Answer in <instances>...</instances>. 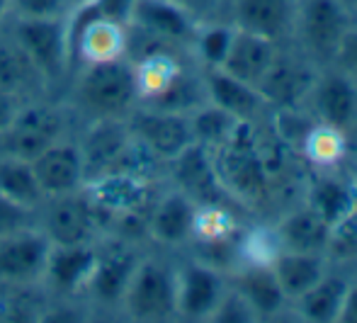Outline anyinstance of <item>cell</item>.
I'll return each instance as SVG.
<instances>
[{"label":"cell","instance_id":"f1b7e54d","mask_svg":"<svg viewBox=\"0 0 357 323\" xmlns=\"http://www.w3.org/2000/svg\"><path fill=\"white\" fill-rule=\"evenodd\" d=\"M348 277L328 270L306 294L291 301L296 316L309 323H338V314L343 309L345 294H348Z\"/></svg>","mask_w":357,"mask_h":323},{"label":"cell","instance_id":"d6a6232c","mask_svg":"<svg viewBox=\"0 0 357 323\" xmlns=\"http://www.w3.org/2000/svg\"><path fill=\"white\" fill-rule=\"evenodd\" d=\"M190 122H192V134H195V144H202L207 149H216L219 144H224L234 129L238 127V119H234L229 112L219 110L216 105L207 103L199 110H195L190 114Z\"/></svg>","mask_w":357,"mask_h":323},{"label":"cell","instance_id":"4fadbf2b","mask_svg":"<svg viewBox=\"0 0 357 323\" xmlns=\"http://www.w3.org/2000/svg\"><path fill=\"white\" fill-rule=\"evenodd\" d=\"M139 260H142V253L127 241H114L102 248L98 246V258H95L93 275H90L83 296L93 299L100 306L119 309V301H122V294Z\"/></svg>","mask_w":357,"mask_h":323},{"label":"cell","instance_id":"7a4b0ae2","mask_svg":"<svg viewBox=\"0 0 357 323\" xmlns=\"http://www.w3.org/2000/svg\"><path fill=\"white\" fill-rule=\"evenodd\" d=\"M8 32L13 34V39L22 47L37 73L42 75L44 88H54L68 78V73L73 70L68 17H15V24Z\"/></svg>","mask_w":357,"mask_h":323},{"label":"cell","instance_id":"d6986e66","mask_svg":"<svg viewBox=\"0 0 357 323\" xmlns=\"http://www.w3.org/2000/svg\"><path fill=\"white\" fill-rule=\"evenodd\" d=\"M95 258H98V243L52 246L42 285H47L61 299L83 296L93 275Z\"/></svg>","mask_w":357,"mask_h":323},{"label":"cell","instance_id":"8d00e7d4","mask_svg":"<svg viewBox=\"0 0 357 323\" xmlns=\"http://www.w3.org/2000/svg\"><path fill=\"white\" fill-rule=\"evenodd\" d=\"M37 211L32 209H24V206L15 204L13 200H8L5 195H0V239L13 231H20L24 226H32L37 224Z\"/></svg>","mask_w":357,"mask_h":323},{"label":"cell","instance_id":"5bb4252c","mask_svg":"<svg viewBox=\"0 0 357 323\" xmlns=\"http://www.w3.org/2000/svg\"><path fill=\"white\" fill-rule=\"evenodd\" d=\"M132 144L134 136L127 119H93L78 144L85 165V183L117 168Z\"/></svg>","mask_w":357,"mask_h":323},{"label":"cell","instance_id":"7402d4cb","mask_svg":"<svg viewBox=\"0 0 357 323\" xmlns=\"http://www.w3.org/2000/svg\"><path fill=\"white\" fill-rule=\"evenodd\" d=\"M296 0H231L229 22L273 42L291 37Z\"/></svg>","mask_w":357,"mask_h":323},{"label":"cell","instance_id":"8fae6325","mask_svg":"<svg viewBox=\"0 0 357 323\" xmlns=\"http://www.w3.org/2000/svg\"><path fill=\"white\" fill-rule=\"evenodd\" d=\"M132 136L153 156L158 163H170L175 156L183 153L195 144L190 114L165 112V110L137 107L129 114Z\"/></svg>","mask_w":357,"mask_h":323},{"label":"cell","instance_id":"52a82bcc","mask_svg":"<svg viewBox=\"0 0 357 323\" xmlns=\"http://www.w3.org/2000/svg\"><path fill=\"white\" fill-rule=\"evenodd\" d=\"M304 105L316 122L353 136L357 127V75L335 63L326 70H316Z\"/></svg>","mask_w":357,"mask_h":323},{"label":"cell","instance_id":"44dd1931","mask_svg":"<svg viewBox=\"0 0 357 323\" xmlns=\"http://www.w3.org/2000/svg\"><path fill=\"white\" fill-rule=\"evenodd\" d=\"M309 63L311 61L306 57H289V54L282 52L278 54L268 75L258 85V90L268 100L270 107H280L289 112L296 105L304 103L316 75V70Z\"/></svg>","mask_w":357,"mask_h":323},{"label":"cell","instance_id":"4316f807","mask_svg":"<svg viewBox=\"0 0 357 323\" xmlns=\"http://www.w3.org/2000/svg\"><path fill=\"white\" fill-rule=\"evenodd\" d=\"M238 221L224 202H212V204H197L192 226V241L197 255L214 253V250L234 248L238 243Z\"/></svg>","mask_w":357,"mask_h":323},{"label":"cell","instance_id":"1f68e13d","mask_svg":"<svg viewBox=\"0 0 357 323\" xmlns=\"http://www.w3.org/2000/svg\"><path fill=\"white\" fill-rule=\"evenodd\" d=\"M236 27L224 20H207V22H199L195 39L190 44V54L202 68H214L221 66L231 49L234 42Z\"/></svg>","mask_w":357,"mask_h":323},{"label":"cell","instance_id":"7bdbcfd3","mask_svg":"<svg viewBox=\"0 0 357 323\" xmlns=\"http://www.w3.org/2000/svg\"><path fill=\"white\" fill-rule=\"evenodd\" d=\"M10 17V0H0V27Z\"/></svg>","mask_w":357,"mask_h":323},{"label":"cell","instance_id":"4dcf8cb0","mask_svg":"<svg viewBox=\"0 0 357 323\" xmlns=\"http://www.w3.org/2000/svg\"><path fill=\"white\" fill-rule=\"evenodd\" d=\"M0 195L32 211H39V206L47 200L37 180V173H34L32 160L3 153H0Z\"/></svg>","mask_w":357,"mask_h":323},{"label":"cell","instance_id":"f35d334b","mask_svg":"<svg viewBox=\"0 0 357 323\" xmlns=\"http://www.w3.org/2000/svg\"><path fill=\"white\" fill-rule=\"evenodd\" d=\"M173 3H178L190 15H195L199 22H207V20H216L224 0H173Z\"/></svg>","mask_w":357,"mask_h":323},{"label":"cell","instance_id":"f546056e","mask_svg":"<svg viewBox=\"0 0 357 323\" xmlns=\"http://www.w3.org/2000/svg\"><path fill=\"white\" fill-rule=\"evenodd\" d=\"M348 153L350 136L328 124H311L301 136V158L314 170H340Z\"/></svg>","mask_w":357,"mask_h":323},{"label":"cell","instance_id":"603a6c76","mask_svg":"<svg viewBox=\"0 0 357 323\" xmlns=\"http://www.w3.org/2000/svg\"><path fill=\"white\" fill-rule=\"evenodd\" d=\"M278 54H280L278 42L236 27L231 49L219 68H224L229 75L238 78L241 83L258 88V85L263 83L265 75H268L270 66L275 63Z\"/></svg>","mask_w":357,"mask_h":323},{"label":"cell","instance_id":"6da1fadb","mask_svg":"<svg viewBox=\"0 0 357 323\" xmlns=\"http://www.w3.org/2000/svg\"><path fill=\"white\" fill-rule=\"evenodd\" d=\"M73 103L85 117L93 119H129L139 107L137 78L132 59L109 63H90L75 68Z\"/></svg>","mask_w":357,"mask_h":323},{"label":"cell","instance_id":"9c48e42d","mask_svg":"<svg viewBox=\"0 0 357 323\" xmlns=\"http://www.w3.org/2000/svg\"><path fill=\"white\" fill-rule=\"evenodd\" d=\"M229 275L209 262L192 258L175 267V316L183 321H209L229 292Z\"/></svg>","mask_w":357,"mask_h":323},{"label":"cell","instance_id":"ba28073f","mask_svg":"<svg viewBox=\"0 0 357 323\" xmlns=\"http://www.w3.org/2000/svg\"><path fill=\"white\" fill-rule=\"evenodd\" d=\"M52 241L37 224L0 239V287L27 290L44 282Z\"/></svg>","mask_w":357,"mask_h":323},{"label":"cell","instance_id":"9a60e30c","mask_svg":"<svg viewBox=\"0 0 357 323\" xmlns=\"http://www.w3.org/2000/svg\"><path fill=\"white\" fill-rule=\"evenodd\" d=\"M195 214H197V202L190 200L178 188L165 190L151 202L146 211V236L165 248L188 246L192 241Z\"/></svg>","mask_w":357,"mask_h":323},{"label":"cell","instance_id":"8992f818","mask_svg":"<svg viewBox=\"0 0 357 323\" xmlns=\"http://www.w3.org/2000/svg\"><path fill=\"white\" fill-rule=\"evenodd\" d=\"M37 216H42L37 226L47 234L52 246L98 243L100 209L90 202V197L83 190L73 195L44 200Z\"/></svg>","mask_w":357,"mask_h":323},{"label":"cell","instance_id":"5b68a950","mask_svg":"<svg viewBox=\"0 0 357 323\" xmlns=\"http://www.w3.org/2000/svg\"><path fill=\"white\" fill-rule=\"evenodd\" d=\"M66 131L68 119L61 107L27 100V103L20 105L13 122L0 134V153L34 160L49 146L66 139Z\"/></svg>","mask_w":357,"mask_h":323},{"label":"cell","instance_id":"30bf717a","mask_svg":"<svg viewBox=\"0 0 357 323\" xmlns=\"http://www.w3.org/2000/svg\"><path fill=\"white\" fill-rule=\"evenodd\" d=\"M71 29L73 66L109 63L129 57V24L109 15H73Z\"/></svg>","mask_w":357,"mask_h":323},{"label":"cell","instance_id":"ac0fdd59","mask_svg":"<svg viewBox=\"0 0 357 323\" xmlns=\"http://www.w3.org/2000/svg\"><path fill=\"white\" fill-rule=\"evenodd\" d=\"M44 197L73 195L85 188V165L75 141L61 139L32 160Z\"/></svg>","mask_w":357,"mask_h":323},{"label":"cell","instance_id":"d590c367","mask_svg":"<svg viewBox=\"0 0 357 323\" xmlns=\"http://www.w3.org/2000/svg\"><path fill=\"white\" fill-rule=\"evenodd\" d=\"M10 15L24 20L71 17L66 0H10Z\"/></svg>","mask_w":357,"mask_h":323},{"label":"cell","instance_id":"e575fe53","mask_svg":"<svg viewBox=\"0 0 357 323\" xmlns=\"http://www.w3.org/2000/svg\"><path fill=\"white\" fill-rule=\"evenodd\" d=\"M212 323H255L258 316L250 309V304L245 301V296L236 290L234 285H229V292L224 294L221 304L216 306V311L212 314Z\"/></svg>","mask_w":357,"mask_h":323},{"label":"cell","instance_id":"bcb514c9","mask_svg":"<svg viewBox=\"0 0 357 323\" xmlns=\"http://www.w3.org/2000/svg\"><path fill=\"white\" fill-rule=\"evenodd\" d=\"M355 3H357V0H355Z\"/></svg>","mask_w":357,"mask_h":323},{"label":"cell","instance_id":"e0dca14e","mask_svg":"<svg viewBox=\"0 0 357 323\" xmlns=\"http://www.w3.org/2000/svg\"><path fill=\"white\" fill-rule=\"evenodd\" d=\"M202 78H204V90H207V103H212L219 110L229 112L238 122H248V124L265 122V114H268L270 105L258 88L241 83L238 78L229 75L219 66L202 68Z\"/></svg>","mask_w":357,"mask_h":323},{"label":"cell","instance_id":"836d02e7","mask_svg":"<svg viewBox=\"0 0 357 323\" xmlns=\"http://www.w3.org/2000/svg\"><path fill=\"white\" fill-rule=\"evenodd\" d=\"M280 250H282V246H280V236L275 226L273 229L258 226V229H250L238 236L241 265H273Z\"/></svg>","mask_w":357,"mask_h":323},{"label":"cell","instance_id":"b9f144b4","mask_svg":"<svg viewBox=\"0 0 357 323\" xmlns=\"http://www.w3.org/2000/svg\"><path fill=\"white\" fill-rule=\"evenodd\" d=\"M66 3H68V10H71V15H75L78 10L88 8V5H93L95 0H66Z\"/></svg>","mask_w":357,"mask_h":323},{"label":"cell","instance_id":"484cf974","mask_svg":"<svg viewBox=\"0 0 357 323\" xmlns=\"http://www.w3.org/2000/svg\"><path fill=\"white\" fill-rule=\"evenodd\" d=\"M270 267L289 304L306 294L331 270L326 253H299V250H280Z\"/></svg>","mask_w":357,"mask_h":323},{"label":"cell","instance_id":"60d3db41","mask_svg":"<svg viewBox=\"0 0 357 323\" xmlns=\"http://www.w3.org/2000/svg\"><path fill=\"white\" fill-rule=\"evenodd\" d=\"M338 323H357V280H350L343 309L338 314Z\"/></svg>","mask_w":357,"mask_h":323},{"label":"cell","instance_id":"74e56055","mask_svg":"<svg viewBox=\"0 0 357 323\" xmlns=\"http://www.w3.org/2000/svg\"><path fill=\"white\" fill-rule=\"evenodd\" d=\"M333 63L340 68L350 70L353 75H357V20L348 27V32L343 34L338 44V52L333 57Z\"/></svg>","mask_w":357,"mask_h":323},{"label":"cell","instance_id":"f6af8a7d","mask_svg":"<svg viewBox=\"0 0 357 323\" xmlns=\"http://www.w3.org/2000/svg\"><path fill=\"white\" fill-rule=\"evenodd\" d=\"M350 139H357V127H355V131H353V136H350Z\"/></svg>","mask_w":357,"mask_h":323},{"label":"cell","instance_id":"2e32d148","mask_svg":"<svg viewBox=\"0 0 357 323\" xmlns=\"http://www.w3.org/2000/svg\"><path fill=\"white\" fill-rule=\"evenodd\" d=\"M168 168L170 178H173V188H178L180 193H185L197 204H212V202L229 204V202H234L226 195L224 185L219 183V175L214 170L212 153H209L207 146H188L183 153L170 160Z\"/></svg>","mask_w":357,"mask_h":323},{"label":"cell","instance_id":"ffe728a7","mask_svg":"<svg viewBox=\"0 0 357 323\" xmlns=\"http://www.w3.org/2000/svg\"><path fill=\"white\" fill-rule=\"evenodd\" d=\"M304 202L331 229H338L357 211V188L340 170H316L306 185Z\"/></svg>","mask_w":357,"mask_h":323},{"label":"cell","instance_id":"3957f363","mask_svg":"<svg viewBox=\"0 0 357 323\" xmlns=\"http://www.w3.org/2000/svg\"><path fill=\"white\" fill-rule=\"evenodd\" d=\"M353 22L348 0H296L291 34L309 61L333 63L340 39Z\"/></svg>","mask_w":357,"mask_h":323},{"label":"cell","instance_id":"83f0119b","mask_svg":"<svg viewBox=\"0 0 357 323\" xmlns=\"http://www.w3.org/2000/svg\"><path fill=\"white\" fill-rule=\"evenodd\" d=\"M0 90L15 95L22 103L44 90L42 75L37 73V68L10 32L0 34Z\"/></svg>","mask_w":357,"mask_h":323},{"label":"cell","instance_id":"ab89813d","mask_svg":"<svg viewBox=\"0 0 357 323\" xmlns=\"http://www.w3.org/2000/svg\"><path fill=\"white\" fill-rule=\"evenodd\" d=\"M20 105H22V100L0 90V134H3V131L8 129V124L13 122V117L17 114Z\"/></svg>","mask_w":357,"mask_h":323},{"label":"cell","instance_id":"cb8c5ba5","mask_svg":"<svg viewBox=\"0 0 357 323\" xmlns=\"http://www.w3.org/2000/svg\"><path fill=\"white\" fill-rule=\"evenodd\" d=\"M231 285L245 296L258 321L280 316L289 306L278 277L270 265H241L231 272Z\"/></svg>","mask_w":357,"mask_h":323},{"label":"cell","instance_id":"7c38bea8","mask_svg":"<svg viewBox=\"0 0 357 323\" xmlns=\"http://www.w3.org/2000/svg\"><path fill=\"white\" fill-rule=\"evenodd\" d=\"M127 24L134 34L146 39L190 49L199 20L173 0H132Z\"/></svg>","mask_w":357,"mask_h":323},{"label":"cell","instance_id":"ee69618b","mask_svg":"<svg viewBox=\"0 0 357 323\" xmlns=\"http://www.w3.org/2000/svg\"><path fill=\"white\" fill-rule=\"evenodd\" d=\"M353 183H355V188H357V170H355V175H353Z\"/></svg>","mask_w":357,"mask_h":323},{"label":"cell","instance_id":"277c9868","mask_svg":"<svg viewBox=\"0 0 357 323\" xmlns=\"http://www.w3.org/2000/svg\"><path fill=\"white\" fill-rule=\"evenodd\" d=\"M129 321L163 323L175 316V267L158 258H142L119 301Z\"/></svg>","mask_w":357,"mask_h":323},{"label":"cell","instance_id":"d4e9b609","mask_svg":"<svg viewBox=\"0 0 357 323\" xmlns=\"http://www.w3.org/2000/svg\"><path fill=\"white\" fill-rule=\"evenodd\" d=\"M282 250H299V253H326L328 255L333 229L311 209L306 202L289 209L275 226Z\"/></svg>","mask_w":357,"mask_h":323}]
</instances>
